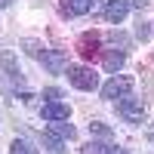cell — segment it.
Here are the masks:
<instances>
[{
  "mask_svg": "<svg viewBox=\"0 0 154 154\" xmlns=\"http://www.w3.org/2000/svg\"><path fill=\"white\" fill-rule=\"evenodd\" d=\"M105 154H126V148H117V145H108Z\"/></svg>",
  "mask_w": 154,
  "mask_h": 154,
  "instance_id": "cell-19",
  "label": "cell"
},
{
  "mask_svg": "<svg viewBox=\"0 0 154 154\" xmlns=\"http://www.w3.org/2000/svg\"><path fill=\"white\" fill-rule=\"evenodd\" d=\"M40 62H43V68H46L49 74H65V68H68V59H65L62 49H43V53H40Z\"/></svg>",
  "mask_w": 154,
  "mask_h": 154,
  "instance_id": "cell-4",
  "label": "cell"
},
{
  "mask_svg": "<svg viewBox=\"0 0 154 154\" xmlns=\"http://www.w3.org/2000/svg\"><path fill=\"white\" fill-rule=\"evenodd\" d=\"M68 9L74 12V16H86V12L93 9V0H71V3H68Z\"/></svg>",
  "mask_w": 154,
  "mask_h": 154,
  "instance_id": "cell-13",
  "label": "cell"
},
{
  "mask_svg": "<svg viewBox=\"0 0 154 154\" xmlns=\"http://www.w3.org/2000/svg\"><path fill=\"white\" fill-rule=\"evenodd\" d=\"M111 40H114V43H120V46H126V37H123V34H117V31L111 34Z\"/></svg>",
  "mask_w": 154,
  "mask_h": 154,
  "instance_id": "cell-20",
  "label": "cell"
},
{
  "mask_svg": "<svg viewBox=\"0 0 154 154\" xmlns=\"http://www.w3.org/2000/svg\"><path fill=\"white\" fill-rule=\"evenodd\" d=\"M22 46L28 49V56H34V59H40V53H43V49H40V43H37V40H25Z\"/></svg>",
  "mask_w": 154,
  "mask_h": 154,
  "instance_id": "cell-16",
  "label": "cell"
},
{
  "mask_svg": "<svg viewBox=\"0 0 154 154\" xmlns=\"http://www.w3.org/2000/svg\"><path fill=\"white\" fill-rule=\"evenodd\" d=\"M43 142H46V148L53 151V154H65V142H62V139H56L53 133H43Z\"/></svg>",
  "mask_w": 154,
  "mask_h": 154,
  "instance_id": "cell-11",
  "label": "cell"
},
{
  "mask_svg": "<svg viewBox=\"0 0 154 154\" xmlns=\"http://www.w3.org/2000/svg\"><path fill=\"white\" fill-rule=\"evenodd\" d=\"M77 53H80L86 62H93L99 56V34H93V31L80 34V37H77Z\"/></svg>",
  "mask_w": 154,
  "mask_h": 154,
  "instance_id": "cell-5",
  "label": "cell"
},
{
  "mask_svg": "<svg viewBox=\"0 0 154 154\" xmlns=\"http://www.w3.org/2000/svg\"><path fill=\"white\" fill-rule=\"evenodd\" d=\"M126 16H130V0H108L105 3V19L111 25H120Z\"/></svg>",
  "mask_w": 154,
  "mask_h": 154,
  "instance_id": "cell-6",
  "label": "cell"
},
{
  "mask_svg": "<svg viewBox=\"0 0 154 154\" xmlns=\"http://www.w3.org/2000/svg\"><path fill=\"white\" fill-rule=\"evenodd\" d=\"M40 114H43V120L53 123V120H68L71 117V108L65 105V102H46Z\"/></svg>",
  "mask_w": 154,
  "mask_h": 154,
  "instance_id": "cell-7",
  "label": "cell"
},
{
  "mask_svg": "<svg viewBox=\"0 0 154 154\" xmlns=\"http://www.w3.org/2000/svg\"><path fill=\"white\" fill-rule=\"evenodd\" d=\"M9 154H31V145L22 142V139H16V142L9 145Z\"/></svg>",
  "mask_w": 154,
  "mask_h": 154,
  "instance_id": "cell-14",
  "label": "cell"
},
{
  "mask_svg": "<svg viewBox=\"0 0 154 154\" xmlns=\"http://www.w3.org/2000/svg\"><path fill=\"white\" fill-rule=\"evenodd\" d=\"M151 142H154V133H151Z\"/></svg>",
  "mask_w": 154,
  "mask_h": 154,
  "instance_id": "cell-22",
  "label": "cell"
},
{
  "mask_svg": "<svg viewBox=\"0 0 154 154\" xmlns=\"http://www.w3.org/2000/svg\"><path fill=\"white\" fill-rule=\"evenodd\" d=\"M80 154H105V145H99V142H86L80 148Z\"/></svg>",
  "mask_w": 154,
  "mask_h": 154,
  "instance_id": "cell-15",
  "label": "cell"
},
{
  "mask_svg": "<svg viewBox=\"0 0 154 154\" xmlns=\"http://www.w3.org/2000/svg\"><path fill=\"white\" fill-rule=\"evenodd\" d=\"M65 74H68L71 86L83 89V93H93V89L99 86V74H93V68H86V65H68Z\"/></svg>",
  "mask_w": 154,
  "mask_h": 154,
  "instance_id": "cell-1",
  "label": "cell"
},
{
  "mask_svg": "<svg viewBox=\"0 0 154 154\" xmlns=\"http://www.w3.org/2000/svg\"><path fill=\"white\" fill-rule=\"evenodd\" d=\"M0 68H3L9 77H16V80H19V74H22L19 71V62H16V56H12L9 49H0Z\"/></svg>",
  "mask_w": 154,
  "mask_h": 154,
  "instance_id": "cell-8",
  "label": "cell"
},
{
  "mask_svg": "<svg viewBox=\"0 0 154 154\" xmlns=\"http://www.w3.org/2000/svg\"><path fill=\"white\" fill-rule=\"evenodd\" d=\"M117 114L123 120H130V123H142V117H145V105H142V99H136V96H120V102H117Z\"/></svg>",
  "mask_w": 154,
  "mask_h": 154,
  "instance_id": "cell-2",
  "label": "cell"
},
{
  "mask_svg": "<svg viewBox=\"0 0 154 154\" xmlns=\"http://www.w3.org/2000/svg\"><path fill=\"white\" fill-rule=\"evenodd\" d=\"M89 133L99 136V139H111V136H114V133H111V126H108V123H102V120H93V123H89Z\"/></svg>",
  "mask_w": 154,
  "mask_h": 154,
  "instance_id": "cell-12",
  "label": "cell"
},
{
  "mask_svg": "<svg viewBox=\"0 0 154 154\" xmlns=\"http://www.w3.org/2000/svg\"><path fill=\"white\" fill-rule=\"evenodd\" d=\"M43 96H46L49 102H59V99H62V89H56V86H49V89H43Z\"/></svg>",
  "mask_w": 154,
  "mask_h": 154,
  "instance_id": "cell-18",
  "label": "cell"
},
{
  "mask_svg": "<svg viewBox=\"0 0 154 154\" xmlns=\"http://www.w3.org/2000/svg\"><path fill=\"white\" fill-rule=\"evenodd\" d=\"M9 3H12V0H0V9H6V6H9Z\"/></svg>",
  "mask_w": 154,
  "mask_h": 154,
  "instance_id": "cell-21",
  "label": "cell"
},
{
  "mask_svg": "<svg viewBox=\"0 0 154 154\" xmlns=\"http://www.w3.org/2000/svg\"><path fill=\"white\" fill-rule=\"evenodd\" d=\"M136 37H139V40H148V37H151V28H148L145 22H139V25H136Z\"/></svg>",
  "mask_w": 154,
  "mask_h": 154,
  "instance_id": "cell-17",
  "label": "cell"
},
{
  "mask_svg": "<svg viewBox=\"0 0 154 154\" xmlns=\"http://www.w3.org/2000/svg\"><path fill=\"white\" fill-rule=\"evenodd\" d=\"M133 89V77H126V74H114L111 80L102 86V99H120V96H126Z\"/></svg>",
  "mask_w": 154,
  "mask_h": 154,
  "instance_id": "cell-3",
  "label": "cell"
},
{
  "mask_svg": "<svg viewBox=\"0 0 154 154\" xmlns=\"http://www.w3.org/2000/svg\"><path fill=\"white\" fill-rule=\"evenodd\" d=\"M123 62H126L123 53H117V49H108V53H105V71H108V74H117V71L123 68Z\"/></svg>",
  "mask_w": 154,
  "mask_h": 154,
  "instance_id": "cell-9",
  "label": "cell"
},
{
  "mask_svg": "<svg viewBox=\"0 0 154 154\" xmlns=\"http://www.w3.org/2000/svg\"><path fill=\"white\" fill-rule=\"evenodd\" d=\"M49 133H53L56 139H74V136H77V130H74L71 123H65V120H53Z\"/></svg>",
  "mask_w": 154,
  "mask_h": 154,
  "instance_id": "cell-10",
  "label": "cell"
}]
</instances>
